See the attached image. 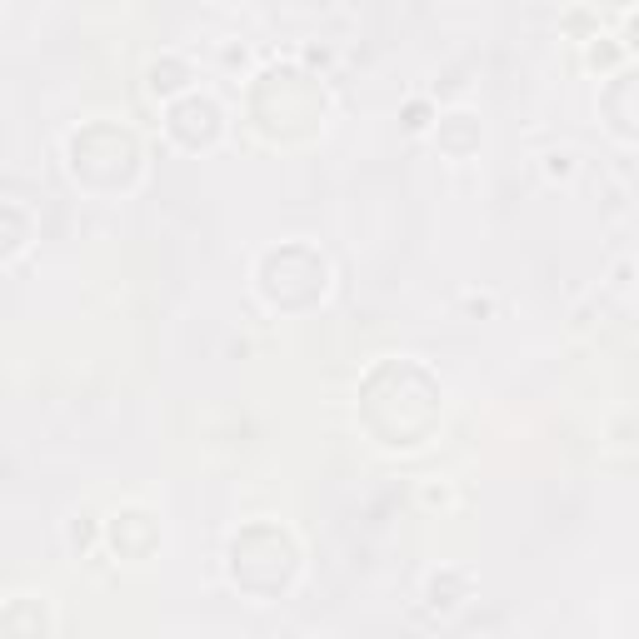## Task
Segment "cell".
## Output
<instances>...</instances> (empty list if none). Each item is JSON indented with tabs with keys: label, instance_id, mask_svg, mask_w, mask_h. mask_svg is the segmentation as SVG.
<instances>
[{
	"label": "cell",
	"instance_id": "cell-2",
	"mask_svg": "<svg viewBox=\"0 0 639 639\" xmlns=\"http://www.w3.org/2000/svg\"><path fill=\"white\" fill-rule=\"evenodd\" d=\"M186 75H190V65L180 61V55H170V51L155 55V61H150V91H176Z\"/></svg>",
	"mask_w": 639,
	"mask_h": 639
},
{
	"label": "cell",
	"instance_id": "cell-3",
	"mask_svg": "<svg viewBox=\"0 0 639 639\" xmlns=\"http://www.w3.org/2000/svg\"><path fill=\"white\" fill-rule=\"evenodd\" d=\"M585 41H589V61H595V65H609V61H615V35L595 31V35H585Z\"/></svg>",
	"mask_w": 639,
	"mask_h": 639
},
{
	"label": "cell",
	"instance_id": "cell-1",
	"mask_svg": "<svg viewBox=\"0 0 639 639\" xmlns=\"http://www.w3.org/2000/svg\"><path fill=\"white\" fill-rule=\"evenodd\" d=\"M166 125H170L176 135H186L190 145H210V140L220 135V105L210 100V95L190 91V95H180V100H170Z\"/></svg>",
	"mask_w": 639,
	"mask_h": 639
},
{
	"label": "cell",
	"instance_id": "cell-5",
	"mask_svg": "<svg viewBox=\"0 0 639 639\" xmlns=\"http://www.w3.org/2000/svg\"><path fill=\"white\" fill-rule=\"evenodd\" d=\"M625 35H629V45H639V11L625 15Z\"/></svg>",
	"mask_w": 639,
	"mask_h": 639
},
{
	"label": "cell",
	"instance_id": "cell-4",
	"mask_svg": "<svg viewBox=\"0 0 639 639\" xmlns=\"http://www.w3.org/2000/svg\"><path fill=\"white\" fill-rule=\"evenodd\" d=\"M545 170H549V176H569V170H575V150H549Z\"/></svg>",
	"mask_w": 639,
	"mask_h": 639
}]
</instances>
